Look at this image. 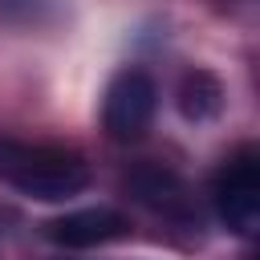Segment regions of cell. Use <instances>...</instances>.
<instances>
[{
	"mask_svg": "<svg viewBox=\"0 0 260 260\" xmlns=\"http://www.w3.org/2000/svg\"><path fill=\"white\" fill-rule=\"evenodd\" d=\"M211 207L232 232L240 236L256 232L260 223V150L256 146H236L219 162L211 179Z\"/></svg>",
	"mask_w": 260,
	"mask_h": 260,
	"instance_id": "2",
	"label": "cell"
},
{
	"mask_svg": "<svg viewBox=\"0 0 260 260\" xmlns=\"http://www.w3.org/2000/svg\"><path fill=\"white\" fill-rule=\"evenodd\" d=\"M223 106V85L207 73V69H195L183 77L179 85V110L191 118V122H203V118H215Z\"/></svg>",
	"mask_w": 260,
	"mask_h": 260,
	"instance_id": "6",
	"label": "cell"
},
{
	"mask_svg": "<svg viewBox=\"0 0 260 260\" xmlns=\"http://www.w3.org/2000/svg\"><path fill=\"white\" fill-rule=\"evenodd\" d=\"M130 187L138 191V199H142L146 207H154V211H162V215H183V211H187V191H183V183H179L171 171L142 167V171H134Z\"/></svg>",
	"mask_w": 260,
	"mask_h": 260,
	"instance_id": "5",
	"label": "cell"
},
{
	"mask_svg": "<svg viewBox=\"0 0 260 260\" xmlns=\"http://www.w3.org/2000/svg\"><path fill=\"white\" fill-rule=\"evenodd\" d=\"M158 110V85L146 69H122L114 73V81L106 85V106H102V122L110 130V138L118 142H138Z\"/></svg>",
	"mask_w": 260,
	"mask_h": 260,
	"instance_id": "3",
	"label": "cell"
},
{
	"mask_svg": "<svg viewBox=\"0 0 260 260\" xmlns=\"http://www.w3.org/2000/svg\"><path fill=\"white\" fill-rule=\"evenodd\" d=\"M0 183H8L28 199L61 203L89 187V162L81 150L65 142L0 134Z\"/></svg>",
	"mask_w": 260,
	"mask_h": 260,
	"instance_id": "1",
	"label": "cell"
},
{
	"mask_svg": "<svg viewBox=\"0 0 260 260\" xmlns=\"http://www.w3.org/2000/svg\"><path fill=\"white\" fill-rule=\"evenodd\" d=\"M45 236L57 248L85 252V248H102V244H114V240L130 236V219L114 207H81V211H69L61 219H53L45 228Z\"/></svg>",
	"mask_w": 260,
	"mask_h": 260,
	"instance_id": "4",
	"label": "cell"
}]
</instances>
